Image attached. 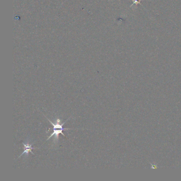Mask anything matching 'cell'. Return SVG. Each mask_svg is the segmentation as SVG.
Returning a JSON list of instances; mask_svg holds the SVG:
<instances>
[{
  "mask_svg": "<svg viewBox=\"0 0 181 181\" xmlns=\"http://www.w3.org/2000/svg\"><path fill=\"white\" fill-rule=\"evenodd\" d=\"M46 119L48 120V121L50 122V123L51 124V125H53V133L50 135V137H48V139L46 140H48L49 139H50L51 137H53V135H54V141L55 142H58L59 141V135L60 134H61L62 135H63L64 137H66V136L64 135V133H63L62 131L63 130H70V129H73V130H75V129H72V128H63V125H64V124L66 123V121H68V120L69 119H70V117L69 119H68V120H66V121H65L64 123H63L62 124H60L61 121L60 119H57V120L56 122V123L54 124L51 121H50V120L48 119V118H47V117H46Z\"/></svg>",
  "mask_w": 181,
  "mask_h": 181,
  "instance_id": "1",
  "label": "cell"
},
{
  "mask_svg": "<svg viewBox=\"0 0 181 181\" xmlns=\"http://www.w3.org/2000/svg\"><path fill=\"white\" fill-rule=\"evenodd\" d=\"M22 144H23V146H24V151H23V153H22V154H20V156L18 158H19L20 157L22 156L23 154H26V157H28L29 156V153H31L32 154H35L33 152H32V149H38V148H34L32 147V144H34V143H32V144H30L29 143H26V144H25L22 142Z\"/></svg>",
  "mask_w": 181,
  "mask_h": 181,
  "instance_id": "2",
  "label": "cell"
}]
</instances>
